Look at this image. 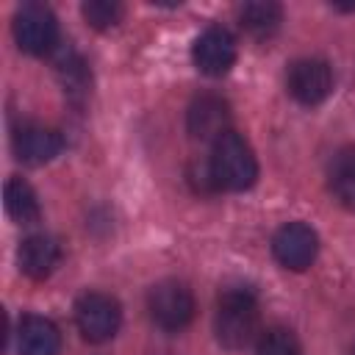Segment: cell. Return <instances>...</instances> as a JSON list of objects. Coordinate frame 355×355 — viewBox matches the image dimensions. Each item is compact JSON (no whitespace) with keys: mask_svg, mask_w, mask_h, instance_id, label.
I'll use <instances>...</instances> for the list:
<instances>
[{"mask_svg":"<svg viewBox=\"0 0 355 355\" xmlns=\"http://www.w3.org/2000/svg\"><path fill=\"white\" fill-rule=\"evenodd\" d=\"M208 178L216 189L227 191H244L258 180V161L244 136L227 130L214 141L208 158Z\"/></svg>","mask_w":355,"mask_h":355,"instance_id":"6da1fadb","label":"cell"},{"mask_svg":"<svg viewBox=\"0 0 355 355\" xmlns=\"http://www.w3.org/2000/svg\"><path fill=\"white\" fill-rule=\"evenodd\" d=\"M258 324H261V313H258V302L250 291L230 288L219 297L214 327H216V338L225 347H230V349L247 347L258 336Z\"/></svg>","mask_w":355,"mask_h":355,"instance_id":"7a4b0ae2","label":"cell"},{"mask_svg":"<svg viewBox=\"0 0 355 355\" xmlns=\"http://www.w3.org/2000/svg\"><path fill=\"white\" fill-rule=\"evenodd\" d=\"M75 324L89 344H103L116 336L122 324V308L111 294L86 291L75 302Z\"/></svg>","mask_w":355,"mask_h":355,"instance_id":"3957f363","label":"cell"},{"mask_svg":"<svg viewBox=\"0 0 355 355\" xmlns=\"http://www.w3.org/2000/svg\"><path fill=\"white\" fill-rule=\"evenodd\" d=\"M14 39L22 53L44 55L58 42V22L55 14L42 3H25L14 14Z\"/></svg>","mask_w":355,"mask_h":355,"instance_id":"277c9868","label":"cell"},{"mask_svg":"<svg viewBox=\"0 0 355 355\" xmlns=\"http://www.w3.org/2000/svg\"><path fill=\"white\" fill-rule=\"evenodd\" d=\"M147 311L161 330H183L194 319V297L180 280H161L147 294Z\"/></svg>","mask_w":355,"mask_h":355,"instance_id":"5b68a950","label":"cell"},{"mask_svg":"<svg viewBox=\"0 0 355 355\" xmlns=\"http://www.w3.org/2000/svg\"><path fill=\"white\" fill-rule=\"evenodd\" d=\"M272 252L280 266L291 272H302L313 263L319 252V239L316 230L305 222H288L272 236Z\"/></svg>","mask_w":355,"mask_h":355,"instance_id":"8992f818","label":"cell"},{"mask_svg":"<svg viewBox=\"0 0 355 355\" xmlns=\"http://www.w3.org/2000/svg\"><path fill=\"white\" fill-rule=\"evenodd\" d=\"M191 58L194 67L208 75V78H222L225 72H230V67L236 64V39L230 36L227 28L222 25H211L205 28L191 47Z\"/></svg>","mask_w":355,"mask_h":355,"instance_id":"52a82bcc","label":"cell"},{"mask_svg":"<svg viewBox=\"0 0 355 355\" xmlns=\"http://www.w3.org/2000/svg\"><path fill=\"white\" fill-rule=\"evenodd\" d=\"M288 92L302 105H319L333 92V69L322 58H300L288 67Z\"/></svg>","mask_w":355,"mask_h":355,"instance_id":"ba28073f","label":"cell"},{"mask_svg":"<svg viewBox=\"0 0 355 355\" xmlns=\"http://www.w3.org/2000/svg\"><path fill=\"white\" fill-rule=\"evenodd\" d=\"M186 125L194 139L216 141L222 133L230 130V105L216 94H200L186 111Z\"/></svg>","mask_w":355,"mask_h":355,"instance_id":"9c48e42d","label":"cell"},{"mask_svg":"<svg viewBox=\"0 0 355 355\" xmlns=\"http://www.w3.org/2000/svg\"><path fill=\"white\" fill-rule=\"evenodd\" d=\"M64 147V139L55 128H44V125H25L19 128V133L14 136V153L19 161L39 166L53 161Z\"/></svg>","mask_w":355,"mask_h":355,"instance_id":"30bf717a","label":"cell"},{"mask_svg":"<svg viewBox=\"0 0 355 355\" xmlns=\"http://www.w3.org/2000/svg\"><path fill=\"white\" fill-rule=\"evenodd\" d=\"M17 347H19V355H58L61 333H58V327L50 319L28 313L19 322Z\"/></svg>","mask_w":355,"mask_h":355,"instance_id":"8fae6325","label":"cell"},{"mask_svg":"<svg viewBox=\"0 0 355 355\" xmlns=\"http://www.w3.org/2000/svg\"><path fill=\"white\" fill-rule=\"evenodd\" d=\"M58 263V244L44 236V233H36V236H28L19 247V269L31 277V280H44Z\"/></svg>","mask_w":355,"mask_h":355,"instance_id":"7c38bea8","label":"cell"},{"mask_svg":"<svg viewBox=\"0 0 355 355\" xmlns=\"http://www.w3.org/2000/svg\"><path fill=\"white\" fill-rule=\"evenodd\" d=\"M3 197H6V211H8V216H11L14 222H19V225H31V222L39 219L42 208H39L36 191L31 189L28 180H22V178H8V180H6V191H3Z\"/></svg>","mask_w":355,"mask_h":355,"instance_id":"4fadbf2b","label":"cell"},{"mask_svg":"<svg viewBox=\"0 0 355 355\" xmlns=\"http://www.w3.org/2000/svg\"><path fill=\"white\" fill-rule=\"evenodd\" d=\"M239 22L247 33H252L255 39H266L272 36L280 22H283V8L277 3H244L239 8Z\"/></svg>","mask_w":355,"mask_h":355,"instance_id":"5bb4252c","label":"cell"},{"mask_svg":"<svg viewBox=\"0 0 355 355\" xmlns=\"http://www.w3.org/2000/svg\"><path fill=\"white\" fill-rule=\"evenodd\" d=\"M330 189L341 205L355 211V147H344L330 161Z\"/></svg>","mask_w":355,"mask_h":355,"instance_id":"9a60e30c","label":"cell"},{"mask_svg":"<svg viewBox=\"0 0 355 355\" xmlns=\"http://www.w3.org/2000/svg\"><path fill=\"white\" fill-rule=\"evenodd\" d=\"M258 355H302L300 341L286 327H269L258 336Z\"/></svg>","mask_w":355,"mask_h":355,"instance_id":"2e32d148","label":"cell"},{"mask_svg":"<svg viewBox=\"0 0 355 355\" xmlns=\"http://www.w3.org/2000/svg\"><path fill=\"white\" fill-rule=\"evenodd\" d=\"M80 14H83V19H86L92 28L108 31V28H114V25L122 19L125 8H122L119 3H111V0H89V3L80 6Z\"/></svg>","mask_w":355,"mask_h":355,"instance_id":"e0dca14e","label":"cell"},{"mask_svg":"<svg viewBox=\"0 0 355 355\" xmlns=\"http://www.w3.org/2000/svg\"><path fill=\"white\" fill-rule=\"evenodd\" d=\"M58 72H61L64 89H67L69 94H86V92H89V72H86V64H83L78 55H72V53L61 55Z\"/></svg>","mask_w":355,"mask_h":355,"instance_id":"ac0fdd59","label":"cell"}]
</instances>
